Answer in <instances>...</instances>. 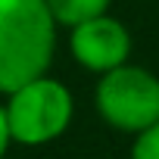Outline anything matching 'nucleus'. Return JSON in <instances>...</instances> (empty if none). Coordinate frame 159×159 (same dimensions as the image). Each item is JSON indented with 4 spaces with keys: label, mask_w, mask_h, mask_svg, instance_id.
<instances>
[{
    "label": "nucleus",
    "mask_w": 159,
    "mask_h": 159,
    "mask_svg": "<svg viewBox=\"0 0 159 159\" xmlns=\"http://www.w3.org/2000/svg\"><path fill=\"white\" fill-rule=\"evenodd\" d=\"M59 31L47 0H0V97L50 72Z\"/></svg>",
    "instance_id": "nucleus-1"
},
{
    "label": "nucleus",
    "mask_w": 159,
    "mask_h": 159,
    "mask_svg": "<svg viewBox=\"0 0 159 159\" xmlns=\"http://www.w3.org/2000/svg\"><path fill=\"white\" fill-rule=\"evenodd\" d=\"M13 147H47L59 140L75 119V94L50 72L19 84L3 97Z\"/></svg>",
    "instance_id": "nucleus-2"
},
{
    "label": "nucleus",
    "mask_w": 159,
    "mask_h": 159,
    "mask_svg": "<svg viewBox=\"0 0 159 159\" xmlns=\"http://www.w3.org/2000/svg\"><path fill=\"white\" fill-rule=\"evenodd\" d=\"M94 109L103 125L122 134H140L159 122V75L134 59L100 75L94 84Z\"/></svg>",
    "instance_id": "nucleus-3"
},
{
    "label": "nucleus",
    "mask_w": 159,
    "mask_h": 159,
    "mask_svg": "<svg viewBox=\"0 0 159 159\" xmlns=\"http://www.w3.org/2000/svg\"><path fill=\"white\" fill-rule=\"evenodd\" d=\"M66 50L78 69L100 78V75L131 62L134 38H131V28L119 16L103 13V16H94V19H84V22L66 28Z\"/></svg>",
    "instance_id": "nucleus-4"
},
{
    "label": "nucleus",
    "mask_w": 159,
    "mask_h": 159,
    "mask_svg": "<svg viewBox=\"0 0 159 159\" xmlns=\"http://www.w3.org/2000/svg\"><path fill=\"white\" fill-rule=\"evenodd\" d=\"M59 28H72L84 19H94V16H103V13H112V0H47Z\"/></svg>",
    "instance_id": "nucleus-5"
},
{
    "label": "nucleus",
    "mask_w": 159,
    "mask_h": 159,
    "mask_svg": "<svg viewBox=\"0 0 159 159\" xmlns=\"http://www.w3.org/2000/svg\"><path fill=\"white\" fill-rule=\"evenodd\" d=\"M128 159H159V122L131 137V156Z\"/></svg>",
    "instance_id": "nucleus-6"
},
{
    "label": "nucleus",
    "mask_w": 159,
    "mask_h": 159,
    "mask_svg": "<svg viewBox=\"0 0 159 159\" xmlns=\"http://www.w3.org/2000/svg\"><path fill=\"white\" fill-rule=\"evenodd\" d=\"M13 147V137H10V125H7V112H3V97H0V159H7Z\"/></svg>",
    "instance_id": "nucleus-7"
}]
</instances>
